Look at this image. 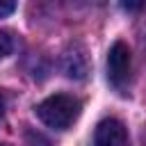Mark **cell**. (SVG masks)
Here are the masks:
<instances>
[{"mask_svg": "<svg viewBox=\"0 0 146 146\" xmlns=\"http://www.w3.org/2000/svg\"><path fill=\"white\" fill-rule=\"evenodd\" d=\"M80 100L71 94H52L36 105V116L55 130H66L80 116Z\"/></svg>", "mask_w": 146, "mask_h": 146, "instance_id": "obj_1", "label": "cell"}, {"mask_svg": "<svg viewBox=\"0 0 146 146\" xmlns=\"http://www.w3.org/2000/svg\"><path fill=\"white\" fill-rule=\"evenodd\" d=\"M132 71V57L125 41H114L107 52V80L116 91H123L130 82Z\"/></svg>", "mask_w": 146, "mask_h": 146, "instance_id": "obj_2", "label": "cell"}, {"mask_svg": "<svg viewBox=\"0 0 146 146\" xmlns=\"http://www.w3.org/2000/svg\"><path fill=\"white\" fill-rule=\"evenodd\" d=\"M94 146H128L125 125L114 116L103 119L94 130Z\"/></svg>", "mask_w": 146, "mask_h": 146, "instance_id": "obj_3", "label": "cell"}, {"mask_svg": "<svg viewBox=\"0 0 146 146\" xmlns=\"http://www.w3.org/2000/svg\"><path fill=\"white\" fill-rule=\"evenodd\" d=\"M64 71L68 78H84L87 75V55L80 46H73L64 52Z\"/></svg>", "mask_w": 146, "mask_h": 146, "instance_id": "obj_4", "label": "cell"}, {"mask_svg": "<svg viewBox=\"0 0 146 146\" xmlns=\"http://www.w3.org/2000/svg\"><path fill=\"white\" fill-rule=\"evenodd\" d=\"M14 50V36L9 30H0V59Z\"/></svg>", "mask_w": 146, "mask_h": 146, "instance_id": "obj_5", "label": "cell"}, {"mask_svg": "<svg viewBox=\"0 0 146 146\" xmlns=\"http://www.w3.org/2000/svg\"><path fill=\"white\" fill-rule=\"evenodd\" d=\"M25 146H50V141H48L41 132L27 130V132H25Z\"/></svg>", "mask_w": 146, "mask_h": 146, "instance_id": "obj_6", "label": "cell"}, {"mask_svg": "<svg viewBox=\"0 0 146 146\" xmlns=\"http://www.w3.org/2000/svg\"><path fill=\"white\" fill-rule=\"evenodd\" d=\"M14 9H16V5H14V2H0V18L9 16Z\"/></svg>", "mask_w": 146, "mask_h": 146, "instance_id": "obj_7", "label": "cell"}, {"mask_svg": "<svg viewBox=\"0 0 146 146\" xmlns=\"http://www.w3.org/2000/svg\"><path fill=\"white\" fill-rule=\"evenodd\" d=\"M2 114H5V98H2V94H0V119H2Z\"/></svg>", "mask_w": 146, "mask_h": 146, "instance_id": "obj_8", "label": "cell"}, {"mask_svg": "<svg viewBox=\"0 0 146 146\" xmlns=\"http://www.w3.org/2000/svg\"><path fill=\"white\" fill-rule=\"evenodd\" d=\"M0 146H11V144H0Z\"/></svg>", "mask_w": 146, "mask_h": 146, "instance_id": "obj_9", "label": "cell"}]
</instances>
